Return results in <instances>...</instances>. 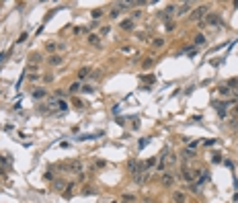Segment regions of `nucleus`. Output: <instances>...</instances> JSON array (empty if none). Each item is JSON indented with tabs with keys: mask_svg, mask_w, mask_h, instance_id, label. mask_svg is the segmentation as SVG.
Returning a JSON list of instances; mask_svg holds the SVG:
<instances>
[{
	"mask_svg": "<svg viewBox=\"0 0 238 203\" xmlns=\"http://www.w3.org/2000/svg\"><path fill=\"white\" fill-rule=\"evenodd\" d=\"M183 158H185V160H191V158H195V150H189V148H185V150H183Z\"/></svg>",
	"mask_w": 238,
	"mask_h": 203,
	"instance_id": "obj_15",
	"label": "nucleus"
},
{
	"mask_svg": "<svg viewBox=\"0 0 238 203\" xmlns=\"http://www.w3.org/2000/svg\"><path fill=\"white\" fill-rule=\"evenodd\" d=\"M82 92H93V86H88V84H84V86H82Z\"/></svg>",
	"mask_w": 238,
	"mask_h": 203,
	"instance_id": "obj_32",
	"label": "nucleus"
},
{
	"mask_svg": "<svg viewBox=\"0 0 238 203\" xmlns=\"http://www.w3.org/2000/svg\"><path fill=\"white\" fill-rule=\"evenodd\" d=\"M173 181H174L173 172H162V185H173Z\"/></svg>",
	"mask_w": 238,
	"mask_h": 203,
	"instance_id": "obj_12",
	"label": "nucleus"
},
{
	"mask_svg": "<svg viewBox=\"0 0 238 203\" xmlns=\"http://www.w3.org/2000/svg\"><path fill=\"white\" fill-rule=\"evenodd\" d=\"M174 12H177V4H169L166 8H164L162 15H164V17H170V15H174Z\"/></svg>",
	"mask_w": 238,
	"mask_h": 203,
	"instance_id": "obj_14",
	"label": "nucleus"
},
{
	"mask_svg": "<svg viewBox=\"0 0 238 203\" xmlns=\"http://www.w3.org/2000/svg\"><path fill=\"white\" fill-rule=\"evenodd\" d=\"M88 74H90V70H88V68H82V70L78 72V80H84Z\"/></svg>",
	"mask_w": 238,
	"mask_h": 203,
	"instance_id": "obj_19",
	"label": "nucleus"
},
{
	"mask_svg": "<svg viewBox=\"0 0 238 203\" xmlns=\"http://www.w3.org/2000/svg\"><path fill=\"white\" fill-rule=\"evenodd\" d=\"M207 178H209V174H207V172H203V174H199V178H197V185L205 183V181H207Z\"/></svg>",
	"mask_w": 238,
	"mask_h": 203,
	"instance_id": "obj_23",
	"label": "nucleus"
},
{
	"mask_svg": "<svg viewBox=\"0 0 238 203\" xmlns=\"http://www.w3.org/2000/svg\"><path fill=\"white\" fill-rule=\"evenodd\" d=\"M121 199H123V201H136V195H131V193H125V195H121Z\"/></svg>",
	"mask_w": 238,
	"mask_h": 203,
	"instance_id": "obj_22",
	"label": "nucleus"
},
{
	"mask_svg": "<svg viewBox=\"0 0 238 203\" xmlns=\"http://www.w3.org/2000/svg\"><path fill=\"white\" fill-rule=\"evenodd\" d=\"M47 62H50V66H62L64 64V58H62V55H58V54H54V55H50V59H47Z\"/></svg>",
	"mask_w": 238,
	"mask_h": 203,
	"instance_id": "obj_6",
	"label": "nucleus"
},
{
	"mask_svg": "<svg viewBox=\"0 0 238 203\" xmlns=\"http://www.w3.org/2000/svg\"><path fill=\"white\" fill-rule=\"evenodd\" d=\"M119 12H121V10H119V8L111 10V19H117V17H119Z\"/></svg>",
	"mask_w": 238,
	"mask_h": 203,
	"instance_id": "obj_31",
	"label": "nucleus"
},
{
	"mask_svg": "<svg viewBox=\"0 0 238 203\" xmlns=\"http://www.w3.org/2000/svg\"><path fill=\"white\" fill-rule=\"evenodd\" d=\"M142 66H144V68H150V66H152V59H144V64H142Z\"/></svg>",
	"mask_w": 238,
	"mask_h": 203,
	"instance_id": "obj_35",
	"label": "nucleus"
},
{
	"mask_svg": "<svg viewBox=\"0 0 238 203\" xmlns=\"http://www.w3.org/2000/svg\"><path fill=\"white\" fill-rule=\"evenodd\" d=\"M86 41H88L90 45H94V47H99V45H101V37H99V35H94V33H90L88 37H86Z\"/></svg>",
	"mask_w": 238,
	"mask_h": 203,
	"instance_id": "obj_9",
	"label": "nucleus"
},
{
	"mask_svg": "<svg viewBox=\"0 0 238 203\" xmlns=\"http://www.w3.org/2000/svg\"><path fill=\"white\" fill-rule=\"evenodd\" d=\"M203 45H205V35H203V33L195 35V39H193V47H203Z\"/></svg>",
	"mask_w": 238,
	"mask_h": 203,
	"instance_id": "obj_8",
	"label": "nucleus"
},
{
	"mask_svg": "<svg viewBox=\"0 0 238 203\" xmlns=\"http://www.w3.org/2000/svg\"><path fill=\"white\" fill-rule=\"evenodd\" d=\"M212 162H213V164H220V162H222V156H220V154H213Z\"/></svg>",
	"mask_w": 238,
	"mask_h": 203,
	"instance_id": "obj_26",
	"label": "nucleus"
},
{
	"mask_svg": "<svg viewBox=\"0 0 238 203\" xmlns=\"http://www.w3.org/2000/svg\"><path fill=\"white\" fill-rule=\"evenodd\" d=\"M41 80H43V82H51V80H54V76H50V74H47V76H43Z\"/></svg>",
	"mask_w": 238,
	"mask_h": 203,
	"instance_id": "obj_36",
	"label": "nucleus"
},
{
	"mask_svg": "<svg viewBox=\"0 0 238 203\" xmlns=\"http://www.w3.org/2000/svg\"><path fill=\"white\" fill-rule=\"evenodd\" d=\"M174 162H177V156H174V154H170V156H169V164H174Z\"/></svg>",
	"mask_w": 238,
	"mask_h": 203,
	"instance_id": "obj_33",
	"label": "nucleus"
},
{
	"mask_svg": "<svg viewBox=\"0 0 238 203\" xmlns=\"http://www.w3.org/2000/svg\"><path fill=\"white\" fill-rule=\"evenodd\" d=\"M156 162H158V160H156V156H152V158H148V160H146L144 168H152V166H154V164H156Z\"/></svg>",
	"mask_w": 238,
	"mask_h": 203,
	"instance_id": "obj_18",
	"label": "nucleus"
},
{
	"mask_svg": "<svg viewBox=\"0 0 238 203\" xmlns=\"http://www.w3.org/2000/svg\"><path fill=\"white\" fill-rule=\"evenodd\" d=\"M185 199H187L185 191H174V193H173V201L174 203H185Z\"/></svg>",
	"mask_w": 238,
	"mask_h": 203,
	"instance_id": "obj_7",
	"label": "nucleus"
},
{
	"mask_svg": "<svg viewBox=\"0 0 238 203\" xmlns=\"http://www.w3.org/2000/svg\"><path fill=\"white\" fill-rule=\"evenodd\" d=\"M144 82H150V84H154V82H156V76H144Z\"/></svg>",
	"mask_w": 238,
	"mask_h": 203,
	"instance_id": "obj_27",
	"label": "nucleus"
},
{
	"mask_svg": "<svg viewBox=\"0 0 238 203\" xmlns=\"http://www.w3.org/2000/svg\"><path fill=\"white\" fill-rule=\"evenodd\" d=\"M236 117H238V107H236Z\"/></svg>",
	"mask_w": 238,
	"mask_h": 203,
	"instance_id": "obj_42",
	"label": "nucleus"
},
{
	"mask_svg": "<svg viewBox=\"0 0 238 203\" xmlns=\"http://www.w3.org/2000/svg\"><path fill=\"white\" fill-rule=\"evenodd\" d=\"M218 94H220V97H230V94H232V90L224 84V86H218Z\"/></svg>",
	"mask_w": 238,
	"mask_h": 203,
	"instance_id": "obj_13",
	"label": "nucleus"
},
{
	"mask_svg": "<svg viewBox=\"0 0 238 203\" xmlns=\"http://www.w3.org/2000/svg\"><path fill=\"white\" fill-rule=\"evenodd\" d=\"M162 45H164V39H160V37L154 39V47H162Z\"/></svg>",
	"mask_w": 238,
	"mask_h": 203,
	"instance_id": "obj_28",
	"label": "nucleus"
},
{
	"mask_svg": "<svg viewBox=\"0 0 238 203\" xmlns=\"http://www.w3.org/2000/svg\"><path fill=\"white\" fill-rule=\"evenodd\" d=\"M4 59H6V54H0V64H2Z\"/></svg>",
	"mask_w": 238,
	"mask_h": 203,
	"instance_id": "obj_39",
	"label": "nucleus"
},
{
	"mask_svg": "<svg viewBox=\"0 0 238 203\" xmlns=\"http://www.w3.org/2000/svg\"><path fill=\"white\" fill-rule=\"evenodd\" d=\"M164 29H166V31H173L174 29V23H173V21H166V23H164Z\"/></svg>",
	"mask_w": 238,
	"mask_h": 203,
	"instance_id": "obj_24",
	"label": "nucleus"
},
{
	"mask_svg": "<svg viewBox=\"0 0 238 203\" xmlns=\"http://www.w3.org/2000/svg\"><path fill=\"white\" fill-rule=\"evenodd\" d=\"M58 47H60L58 43H47V51H55Z\"/></svg>",
	"mask_w": 238,
	"mask_h": 203,
	"instance_id": "obj_29",
	"label": "nucleus"
},
{
	"mask_svg": "<svg viewBox=\"0 0 238 203\" xmlns=\"http://www.w3.org/2000/svg\"><path fill=\"white\" fill-rule=\"evenodd\" d=\"M178 177H181V181H185V183H191V181L195 178V172L183 166V168H181V174H178Z\"/></svg>",
	"mask_w": 238,
	"mask_h": 203,
	"instance_id": "obj_4",
	"label": "nucleus"
},
{
	"mask_svg": "<svg viewBox=\"0 0 238 203\" xmlns=\"http://www.w3.org/2000/svg\"><path fill=\"white\" fill-rule=\"evenodd\" d=\"M101 134H86V135H80V142H86V139H94V138H99Z\"/></svg>",
	"mask_w": 238,
	"mask_h": 203,
	"instance_id": "obj_17",
	"label": "nucleus"
},
{
	"mask_svg": "<svg viewBox=\"0 0 238 203\" xmlns=\"http://www.w3.org/2000/svg\"><path fill=\"white\" fill-rule=\"evenodd\" d=\"M232 94H234V97H238V86H236V88L232 90Z\"/></svg>",
	"mask_w": 238,
	"mask_h": 203,
	"instance_id": "obj_40",
	"label": "nucleus"
},
{
	"mask_svg": "<svg viewBox=\"0 0 238 203\" xmlns=\"http://www.w3.org/2000/svg\"><path fill=\"white\" fill-rule=\"evenodd\" d=\"M97 166H99V168H105V160H97Z\"/></svg>",
	"mask_w": 238,
	"mask_h": 203,
	"instance_id": "obj_38",
	"label": "nucleus"
},
{
	"mask_svg": "<svg viewBox=\"0 0 238 203\" xmlns=\"http://www.w3.org/2000/svg\"><path fill=\"white\" fill-rule=\"evenodd\" d=\"M207 15H209V6H207V4H201L199 8L191 10V19H193V21H197V23H199V21H203Z\"/></svg>",
	"mask_w": 238,
	"mask_h": 203,
	"instance_id": "obj_1",
	"label": "nucleus"
},
{
	"mask_svg": "<svg viewBox=\"0 0 238 203\" xmlns=\"http://www.w3.org/2000/svg\"><path fill=\"white\" fill-rule=\"evenodd\" d=\"M55 107H58L60 111H66V109H68V103H66L64 99H60V101H55Z\"/></svg>",
	"mask_w": 238,
	"mask_h": 203,
	"instance_id": "obj_16",
	"label": "nucleus"
},
{
	"mask_svg": "<svg viewBox=\"0 0 238 203\" xmlns=\"http://www.w3.org/2000/svg\"><path fill=\"white\" fill-rule=\"evenodd\" d=\"M29 80H31V82H35V80H39V74H31V76H29Z\"/></svg>",
	"mask_w": 238,
	"mask_h": 203,
	"instance_id": "obj_37",
	"label": "nucleus"
},
{
	"mask_svg": "<svg viewBox=\"0 0 238 203\" xmlns=\"http://www.w3.org/2000/svg\"><path fill=\"white\" fill-rule=\"evenodd\" d=\"M148 142H150V138H144V139H142V142H140V150L146 148V146H148Z\"/></svg>",
	"mask_w": 238,
	"mask_h": 203,
	"instance_id": "obj_30",
	"label": "nucleus"
},
{
	"mask_svg": "<svg viewBox=\"0 0 238 203\" xmlns=\"http://www.w3.org/2000/svg\"><path fill=\"white\" fill-rule=\"evenodd\" d=\"M101 15H103V10H101V8H94L93 10V19H99Z\"/></svg>",
	"mask_w": 238,
	"mask_h": 203,
	"instance_id": "obj_25",
	"label": "nucleus"
},
{
	"mask_svg": "<svg viewBox=\"0 0 238 203\" xmlns=\"http://www.w3.org/2000/svg\"><path fill=\"white\" fill-rule=\"evenodd\" d=\"M119 27H121L123 31H131V29H134V21H131V19H125V21H121V23H119Z\"/></svg>",
	"mask_w": 238,
	"mask_h": 203,
	"instance_id": "obj_11",
	"label": "nucleus"
},
{
	"mask_svg": "<svg viewBox=\"0 0 238 203\" xmlns=\"http://www.w3.org/2000/svg\"><path fill=\"white\" fill-rule=\"evenodd\" d=\"M45 94H47V90H45V88H35L33 92H31V97H33L35 101H39V99H43Z\"/></svg>",
	"mask_w": 238,
	"mask_h": 203,
	"instance_id": "obj_10",
	"label": "nucleus"
},
{
	"mask_svg": "<svg viewBox=\"0 0 238 203\" xmlns=\"http://www.w3.org/2000/svg\"><path fill=\"white\" fill-rule=\"evenodd\" d=\"M78 90H80V82H74V84H70L68 92H72V94H74V92H78Z\"/></svg>",
	"mask_w": 238,
	"mask_h": 203,
	"instance_id": "obj_21",
	"label": "nucleus"
},
{
	"mask_svg": "<svg viewBox=\"0 0 238 203\" xmlns=\"http://www.w3.org/2000/svg\"><path fill=\"white\" fill-rule=\"evenodd\" d=\"M2 174H4V168H0V177H2Z\"/></svg>",
	"mask_w": 238,
	"mask_h": 203,
	"instance_id": "obj_41",
	"label": "nucleus"
},
{
	"mask_svg": "<svg viewBox=\"0 0 238 203\" xmlns=\"http://www.w3.org/2000/svg\"><path fill=\"white\" fill-rule=\"evenodd\" d=\"M191 2H183V4L181 6H177V12H174V15L177 17H185V15H191Z\"/></svg>",
	"mask_w": 238,
	"mask_h": 203,
	"instance_id": "obj_3",
	"label": "nucleus"
},
{
	"mask_svg": "<svg viewBox=\"0 0 238 203\" xmlns=\"http://www.w3.org/2000/svg\"><path fill=\"white\" fill-rule=\"evenodd\" d=\"M203 23H205V27H222V17L220 15H216V12H209L207 17L203 19Z\"/></svg>",
	"mask_w": 238,
	"mask_h": 203,
	"instance_id": "obj_2",
	"label": "nucleus"
},
{
	"mask_svg": "<svg viewBox=\"0 0 238 203\" xmlns=\"http://www.w3.org/2000/svg\"><path fill=\"white\" fill-rule=\"evenodd\" d=\"M127 168H129V170H136V168H140L138 160H134V158H131V160H129V162H127Z\"/></svg>",
	"mask_w": 238,
	"mask_h": 203,
	"instance_id": "obj_20",
	"label": "nucleus"
},
{
	"mask_svg": "<svg viewBox=\"0 0 238 203\" xmlns=\"http://www.w3.org/2000/svg\"><path fill=\"white\" fill-rule=\"evenodd\" d=\"M84 170V164L80 162V160H74V162L70 164V172H74V174H80Z\"/></svg>",
	"mask_w": 238,
	"mask_h": 203,
	"instance_id": "obj_5",
	"label": "nucleus"
},
{
	"mask_svg": "<svg viewBox=\"0 0 238 203\" xmlns=\"http://www.w3.org/2000/svg\"><path fill=\"white\" fill-rule=\"evenodd\" d=\"M25 39H27V33H21V37H19V41H17V43H23Z\"/></svg>",
	"mask_w": 238,
	"mask_h": 203,
	"instance_id": "obj_34",
	"label": "nucleus"
}]
</instances>
